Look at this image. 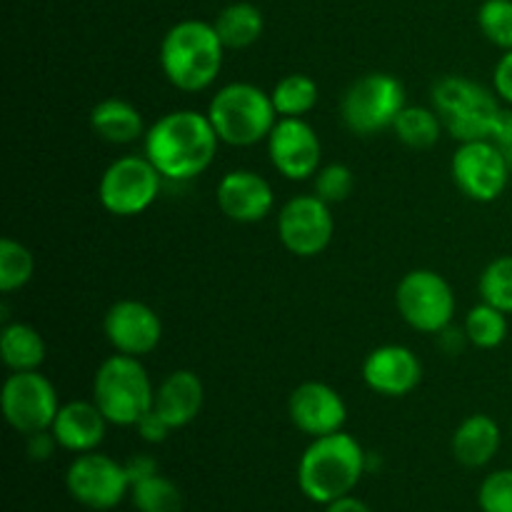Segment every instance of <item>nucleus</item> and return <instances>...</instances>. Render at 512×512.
<instances>
[{"label": "nucleus", "instance_id": "f03ea898", "mask_svg": "<svg viewBox=\"0 0 512 512\" xmlns=\"http://www.w3.org/2000/svg\"><path fill=\"white\" fill-rule=\"evenodd\" d=\"M370 455L358 438L340 430L310 440L298 460V488L310 503L330 505L333 500L353 495L368 473Z\"/></svg>", "mask_w": 512, "mask_h": 512}, {"label": "nucleus", "instance_id": "72a5a7b5", "mask_svg": "<svg viewBox=\"0 0 512 512\" xmlns=\"http://www.w3.org/2000/svg\"><path fill=\"white\" fill-rule=\"evenodd\" d=\"M493 88L508 108H512V50H505L493 68Z\"/></svg>", "mask_w": 512, "mask_h": 512}, {"label": "nucleus", "instance_id": "dca6fc26", "mask_svg": "<svg viewBox=\"0 0 512 512\" xmlns=\"http://www.w3.org/2000/svg\"><path fill=\"white\" fill-rule=\"evenodd\" d=\"M288 415L295 430L313 440L340 433L348 420V405L333 385L305 380L290 393Z\"/></svg>", "mask_w": 512, "mask_h": 512}, {"label": "nucleus", "instance_id": "2f4dec72", "mask_svg": "<svg viewBox=\"0 0 512 512\" xmlns=\"http://www.w3.org/2000/svg\"><path fill=\"white\" fill-rule=\"evenodd\" d=\"M355 190V175L345 163H328L313 175V193L328 205L345 203Z\"/></svg>", "mask_w": 512, "mask_h": 512}, {"label": "nucleus", "instance_id": "393cba45", "mask_svg": "<svg viewBox=\"0 0 512 512\" xmlns=\"http://www.w3.org/2000/svg\"><path fill=\"white\" fill-rule=\"evenodd\" d=\"M278 118H305L318 105L320 88L315 78L305 73H288L270 90Z\"/></svg>", "mask_w": 512, "mask_h": 512}, {"label": "nucleus", "instance_id": "bb28decb", "mask_svg": "<svg viewBox=\"0 0 512 512\" xmlns=\"http://www.w3.org/2000/svg\"><path fill=\"white\" fill-rule=\"evenodd\" d=\"M463 333L465 340H468L473 348L495 350L508 340V315H505L503 310L495 308V305L480 300V303L473 305V308L468 310V315H465Z\"/></svg>", "mask_w": 512, "mask_h": 512}, {"label": "nucleus", "instance_id": "423d86ee", "mask_svg": "<svg viewBox=\"0 0 512 512\" xmlns=\"http://www.w3.org/2000/svg\"><path fill=\"white\" fill-rule=\"evenodd\" d=\"M93 400L110 425L135 428L153 410L155 385L143 360L115 353L93 375Z\"/></svg>", "mask_w": 512, "mask_h": 512}, {"label": "nucleus", "instance_id": "4be33fe9", "mask_svg": "<svg viewBox=\"0 0 512 512\" xmlns=\"http://www.w3.org/2000/svg\"><path fill=\"white\" fill-rule=\"evenodd\" d=\"M90 130L110 145H130L145 138L143 113L123 98H103L90 110Z\"/></svg>", "mask_w": 512, "mask_h": 512}, {"label": "nucleus", "instance_id": "5701e85b", "mask_svg": "<svg viewBox=\"0 0 512 512\" xmlns=\"http://www.w3.org/2000/svg\"><path fill=\"white\" fill-rule=\"evenodd\" d=\"M213 28L218 33V38L223 40L225 50H245L263 38V10L258 5L248 3V0H238V3L225 5L215 15Z\"/></svg>", "mask_w": 512, "mask_h": 512}, {"label": "nucleus", "instance_id": "f8f14e48", "mask_svg": "<svg viewBox=\"0 0 512 512\" xmlns=\"http://www.w3.org/2000/svg\"><path fill=\"white\" fill-rule=\"evenodd\" d=\"M65 488L75 503L95 512H108L130 498L125 465L98 450L75 455L65 470Z\"/></svg>", "mask_w": 512, "mask_h": 512}, {"label": "nucleus", "instance_id": "9b49d317", "mask_svg": "<svg viewBox=\"0 0 512 512\" xmlns=\"http://www.w3.org/2000/svg\"><path fill=\"white\" fill-rule=\"evenodd\" d=\"M3 418L15 433L35 435L50 430L60 410V398L55 385L40 370L10 373L0 393Z\"/></svg>", "mask_w": 512, "mask_h": 512}, {"label": "nucleus", "instance_id": "1a4fd4ad", "mask_svg": "<svg viewBox=\"0 0 512 512\" xmlns=\"http://www.w3.org/2000/svg\"><path fill=\"white\" fill-rule=\"evenodd\" d=\"M163 175L145 155H123L103 170L98 200L110 215L135 218L153 208L163 188Z\"/></svg>", "mask_w": 512, "mask_h": 512}, {"label": "nucleus", "instance_id": "9d476101", "mask_svg": "<svg viewBox=\"0 0 512 512\" xmlns=\"http://www.w3.org/2000/svg\"><path fill=\"white\" fill-rule=\"evenodd\" d=\"M450 178L465 198L488 205L505 195L512 168L493 140H468L458 143L450 158Z\"/></svg>", "mask_w": 512, "mask_h": 512}, {"label": "nucleus", "instance_id": "58836bf2", "mask_svg": "<svg viewBox=\"0 0 512 512\" xmlns=\"http://www.w3.org/2000/svg\"><path fill=\"white\" fill-rule=\"evenodd\" d=\"M325 512H373L365 500L355 498V495H345V498L333 500L330 505H325Z\"/></svg>", "mask_w": 512, "mask_h": 512}, {"label": "nucleus", "instance_id": "c756f323", "mask_svg": "<svg viewBox=\"0 0 512 512\" xmlns=\"http://www.w3.org/2000/svg\"><path fill=\"white\" fill-rule=\"evenodd\" d=\"M478 293L483 303L512 315V255H498L485 265L478 278Z\"/></svg>", "mask_w": 512, "mask_h": 512}, {"label": "nucleus", "instance_id": "f257e3e1", "mask_svg": "<svg viewBox=\"0 0 512 512\" xmlns=\"http://www.w3.org/2000/svg\"><path fill=\"white\" fill-rule=\"evenodd\" d=\"M220 138L208 113L193 108L160 115L143 138V155L165 180L190 183L213 165Z\"/></svg>", "mask_w": 512, "mask_h": 512}, {"label": "nucleus", "instance_id": "f3484780", "mask_svg": "<svg viewBox=\"0 0 512 512\" xmlns=\"http://www.w3.org/2000/svg\"><path fill=\"white\" fill-rule=\"evenodd\" d=\"M360 375L368 390L383 398H405L423 383V363L405 345H378L365 355Z\"/></svg>", "mask_w": 512, "mask_h": 512}, {"label": "nucleus", "instance_id": "6ab92c4d", "mask_svg": "<svg viewBox=\"0 0 512 512\" xmlns=\"http://www.w3.org/2000/svg\"><path fill=\"white\" fill-rule=\"evenodd\" d=\"M108 418L103 410L95 405V400H68L60 405L55 415L50 433L58 440V445L68 453H93L100 448L108 433Z\"/></svg>", "mask_w": 512, "mask_h": 512}, {"label": "nucleus", "instance_id": "a878e982", "mask_svg": "<svg viewBox=\"0 0 512 512\" xmlns=\"http://www.w3.org/2000/svg\"><path fill=\"white\" fill-rule=\"evenodd\" d=\"M393 133L408 148L430 150L433 145H438L445 128L440 123L438 113L433 110V105L430 108H425V105H405L403 113L395 120Z\"/></svg>", "mask_w": 512, "mask_h": 512}, {"label": "nucleus", "instance_id": "c85d7f7f", "mask_svg": "<svg viewBox=\"0 0 512 512\" xmlns=\"http://www.w3.org/2000/svg\"><path fill=\"white\" fill-rule=\"evenodd\" d=\"M35 275V258L28 245L15 238L0 240V293L23 290Z\"/></svg>", "mask_w": 512, "mask_h": 512}, {"label": "nucleus", "instance_id": "b1692460", "mask_svg": "<svg viewBox=\"0 0 512 512\" xmlns=\"http://www.w3.org/2000/svg\"><path fill=\"white\" fill-rule=\"evenodd\" d=\"M45 340L38 328L28 323H5L0 330V358L10 373L40 370L45 363Z\"/></svg>", "mask_w": 512, "mask_h": 512}, {"label": "nucleus", "instance_id": "7ed1b4c3", "mask_svg": "<svg viewBox=\"0 0 512 512\" xmlns=\"http://www.w3.org/2000/svg\"><path fill=\"white\" fill-rule=\"evenodd\" d=\"M158 63L165 80L180 93H203L218 80L225 63V45L213 23L188 18L170 25L160 40Z\"/></svg>", "mask_w": 512, "mask_h": 512}, {"label": "nucleus", "instance_id": "39448f33", "mask_svg": "<svg viewBox=\"0 0 512 512\" xmlns=\"http://www.w3.org/2000/svg\"><path fill=\"white\" fill-rule=\"evenodd\" d=\"M205 113L220 143L233 148H253L265 143L270 130L278 123V113L268 90L245 80H235L215 90Z\"/></svg>", "mask_w": 512, "mask_h": 512}, {"label": "nucleus", "instance_id": "412c9836", "mask_svg": "<svg viewBox=\"0 0 512 512\" xmlns=\"http://www.w3.org/2000/svg\"><path fill=\"white\" fill-rule=\"evenodd\" d=\"M500 445H503V430H500L498 420L485 413L468 415L455 428L453 440H450L453 458L470 470L493 463L495 455L500 453Z\"/></svg>", "mask_w": 512, "mask_h": 512}, {"label": "nucleus", "instance_id": "7c9ffc66", "mask_svg": "<svg viewBox=\"0 0 512 512\" xmlns=\"http://www.w3.org/2000/svg\"><path fill=\"white\" fill-rule=\"evenodd\" d=\"M478 28L495 48L512 50V0H483L478 8Z\"/></svg>", "mask_w": 512, "mask_h": 512}, {"label": "nucleus", "instance_id": "cd10ccee", "mask_svg": "<svg viewBox=\"0 0 512 512\" xmlns=\"http://www.w3.org/2000/svg\"><path fill=\"white\" fill-rule=\"evenodd\" d=\"M130 503L138 512H183V490L165 475L155 473L130 485Z\"/></svg>", "mask_w": 512, "mask_h": 512}, {"label": "nucleus", "instance_id": "c9c22d12", "mask_svg": "<svg viewBox=\"0 0 512 512\" xmlns=\"http://www.w3.org/2000/svg\"><path fill=\"white\" fill-rule=\"evenodd\" d=\"M123 465H125V473H128L130 485L140 483V480H145V478H150V475L160 473L158 460H155L153 455H148V453H135L133 458L125 460Z\"/></svg>", "mask_w": 512, "mask_h": 512}, {"label": "nucleus", "instance_id": "0eeeda50", "mask_svg": "<svg viewBox=\"0 0 512 512\" xmlns=\"http://www.w3.org/2000/svg\"><path fill=\"white\" fill-rule=\"evenodd\" d=\"M408 105L405 85L393 73H365L340 95V120L358 138H373L393 130L395 120Z\"/></svg>", "mask_w": 512, "mask_h": 512}, {"label": "nucleus", "instance_id": "20e7f679", "mask_svg": "<svg viewBox=\"0 0 512 512\" xmlns=\"http://www.w3.org/2000/svg\"><path fill=\"white\" fill-rule=\"evenodd\" d=\"M430 103L445 133L458 143L493 138L505 110V103L495 93V88L458 73L435 80L430 90Z\"/></svg>", "mask_w": 512, "mask_h": 512}, {"label": "nucleus", "instance_id": "2eb2a0df", "mask_svg": "<svg viewBox=\"0 0 512 512\" xmlns=\"http://www.w3.org/2000/svg\"><path fill=\"white\" fill-rule=\"evenodd\" d=\"M103 333L115 353L145 358L163 340V320L143 300L125 298L105 310Z\"/></svg>", "mask_w": 512, "mask_h": 512}, {"label": "nucleus", "instance_id": "6e6552de", "mask_svg": "<svg viewBox=\"0 0 512 512\" xmlns=\"http://www.w3.org/2000/svg\"><path fill=\"white\" fill-rule=\"evenodd\" d=\"M395 308L413 330L440 335L453 325L458 300L445 275L430 268H415L400 278L395 288Z\"/></svg>", "mask_w": 512, "mask_h": 512}, {"label": "nucleus", "instance_id": "4468645a", "mask_svg": "<svg viewBox=\"0 0 512 512\" xmlns=\"http://www.w3.org/2000/svg\"><path fill=\"white\" fill-rule=\"evenodd\" d=\"M265 145L273 168L295 183L313 180L323 168V143L305 118H278Z\"/></svg>", "mask_w": 512, "mask_h": 512}, {"label": "nucleus", "instance_id": "4c0bfd02", "mask_svg": "<svg viewBox=\"0 0 512 512\" xmlns=\"http://www.w3.org/2000/svg\"><path fill=\"white\" fill-rule=\"evenodd\" d=\"M490 140H493V143L503 150L505 160H508L510 168H512V108H508V105H505L503 115H500V120H498V128H495L493 138Z\"/></svg>", "mask_w": 512, "mask_h": 512}, {"label": "nucleus", "instance_id": "ddd939ff", "mask_svg": "<svg viewBox=\"0 0 512 512\" xmlns=\"http://www.w3.org/2000/svg\"><path fill=\"white\" fill-rule=\"evenodd\" d=\"M333 205L315 193L295 195L278 213L280 245L295 258H318L328 250L335 235Z\"/></svg>", "mask_w": 512, "mask_h": 512}, {"label": "nucleus", "instance_id": "473e14b6", "mask_svg": "<svg viewBox=\"0 0 512 512\" xmlns=\"http://www.w3.org/2000/svg\"><path fill=\"white\" fill-rule=\"evenodd\" d=\"M478 505L483 512H512V468L485 475L478 488Z\"/></svg>", "mask_w": 512, "mask_h": 512}, {"label": "nucleus", "instance_id": "f704fd0d", "mask_svg": "<svg viewBox=\"0 0 512 512\" xmlns=\"http://www.w3.org/2000/svg\"><path fill=\"white\" fill-rule=\"evenodd\" d=\"M135 430H138L140 438L150 445L165 443V440H168V435L173 433V428H170V425L165 423V420L160 418L155 410H150L148 415H143V418H140V423L135 425Z\"/></svg>", "mask_w": 512, "mask_h": 512}, {"label": "nucleus", "instance_id": "aec40b11", "mask_svg": "<svg viewBox=\"0 0 512 512\" xmlns=\"http://www.w3.org/2000/svg\"><path fill=\"white\" fill-rule=\"evenodd\" d=\"M205 405V385L193 370H173L155 385L153 410L173 430L188 428Z\"/></svg>", "mask_w": 512, "mask_h": 512}, {"label": "nucleus", "instance_id": "e433bc0d", "mask_svg": "<svg viewBox=\"0 0 512 512\" xmlns=\"http://www.w3.org/2000/svg\"><path fill=\"white\" fill-rule=\"evenodd\" d=\"M58 440L53 438V433L50 430H43V433H35V435H28V455L30 460H38V463H45V460L50 458V455L58 450Z\"/></svg>", "mask_w": 512, "mask_h": 512}, {"label": "nucleus", "instance_id": "a211bd4d", "mask_svg": "<svg viewBox=\"0 0 512 512\" xmlns=\"http://www.w3.org/2000/svg\"><path fill=\"white\" fill-rule=\"evenodd\" d=\"M215 203L220 213L238 225H255L275 208V190L260 173L248 168L228 170L218 180Z\"/></svg>", "mask_w": 512, "mask_h": 512}]
</instances>
